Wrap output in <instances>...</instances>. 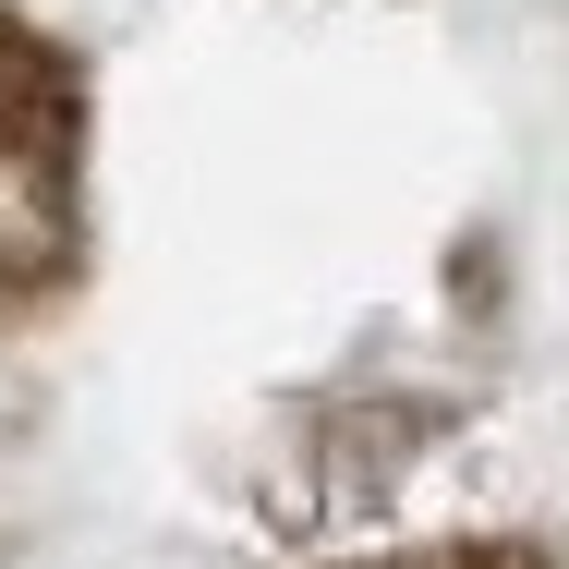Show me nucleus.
<instances>
[{
    "label": "nucleus",
    "mask_w": 569,
    "mask_h": 569,
    "mask_svg": "<svg viewBox=\"0 0 569 569\" xmlns=\"http://www.w3.org/2000/svg\"><path fill=\"white\" fill-rule=\"evenodd\" d=\"M340 569H558L546 546H497V533H472V546H400V558H340Z\"/></svg>",
    "instance_id": "nucleus-2"
},
{
    "label": "nucleus",
    "mask_w": 569,
    "mask_h": 569,
    "mask_svg": "<svg viewBox=\"0 0 569 569\" xmlns=\"http://www.w3.org/2000/svg\"><path fill=\"white\" fill-rule=\"evenodd\" d=\"M86 267V61L0 0V303Z\"/></svg>",
    "instance_id": "nucleus-1"
}]
</instances>
